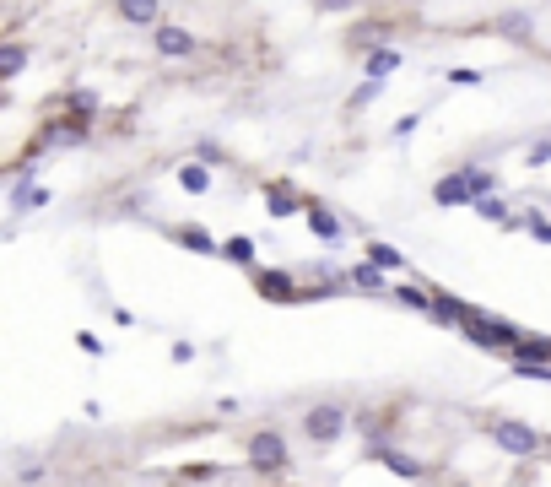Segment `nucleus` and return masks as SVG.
I'll return each instance as SVG.
<instances>
[{
  "label": "nucleus",
  "mask_w": 551,
  "mask_h": 487,
  "mask_svg": "<svg viewBox=\"0 0 551 487\" xmlns=\"http://www.w3.org/2000/svg\"><path fill=\"white\" fill-rule=\"evenodd\" d=\"M460 331H465L470 347H481V352H508V347H514V341L524 336L514 320H503V314H487V309H476L470 320H460Z\"/></svg>",
  "instance_id": "1"
},
{
  "label": "nucleus",
  "mask_w": 551,
  "mask_h": 487,
  "mask_svg": "<svg viewBox=\"0 0 551 487\" xmlns=\"http://www.w3.org/2000/svg\"><path fill=\"white\" fill-rule=\"evenodd\" d=\"M352 428V412H346L341 401H319L303 412V439L319 444V450H330V444H341V433Z\"/></svg>",
  "instance_id": "2"
},
{
  "label": "nucleus",
  "mask_w": 551,
  "mask_h": 487,
  "mask_svg": "<svg viewBox=\"0 0 551 487\" xmlns=\"http://www.w3.org/2000/svg\"><path fill=\"white\" fill-rule=\"evenodd\" d=\"M287 466H292V450H287V439H281L276 428L249 433V471L254 477H281Z\"/></svg>",
  "instance_id": "3"
},
{
  "label": "nucleus",
  "mask_w": 551,
  "mask_h": 487,
  "mask_svg": "<svg viewBox=\"0 0 551 487\" xmlns=\"http://www.w3.org/2000/svg\"><path fill=\"white\" fill-rule=\"evenodd\" d=\"M487 433H492L497 450H508V455H519V460H530V455H541V450H546L541 433H535L530 423H514V417H492Z\"/></svg>",
  "instance_id": "4"
},
{
  "label": "nucleus",
  "mask_w": 551,
  "mask_h": 487,
  "mask_svg": "<svg viewBox=\"0 0 551 487\" xmlns=\"http://www.w3.org/2000/svg\"><path fill=\"white\" fill-rule=\"evenodd\" d=\"M249 287L265 298V304H298V276L292 271H271V266H249Z\"/></svg>",
  "instance_id": "5"
},
{
  "label": "nucleus",
  "mask_w": 551,
  "mask_h": 487,
  "mask_svg": "<svg viewBox=\"0 0 551 487\" xmlns=\"http://www.w3.org/2000/svg\"><path fill=\"white\" fill-rule=\"evenodd\" d=\"M152 49L163 60H190L200 49V38L190 28H179V22H152Z\"/></svg>",
  "instance_id": "6"
},
{
  "label": "nucleus",
  "mask_w": 551,
  "mask_h": 487,
  "mask_svg": "<svg viewBox=\"0 0 551 487\" xmlns=\"http://www.w3.org/2000/svg\"><path fill=\"white\" fill-rule=\"evenodd\" d=\"M303 217H308V233H314L319 244H341L346 239V222L335 217L325 201H303Z\"/></svg>",
  "instance_id": "7"
},
{
  "label": "nucleus",
  "mask_w": 551,
  "mask_h": 487,
  "mask_svg": "<svg viewBox=\"0 0 551 487\" xmlns=\"http://www.w3.org/2000/svg\"><path fill=\"white\" fill-rule=\"evenodd\" d=\"M470 314H476V304H465V298L427 293V320H433V325H454V331H460V320H470Z\"/></svg>",
  "instance_id": "8"
},
{
  "label": "nucleus",
  "mask_w": 551,
  "mask_h": 487,
  "mask_svg": "<svg viewBox=\"0 0 551 487\" xmlns=\"http://www.w3.org/2000/svg\"><path fill=\"white\" fill-rule=\"evenodd\" d=\"M265 212H271L276 222H281V217H298V212H303V195L292 190L287 179H271V184H265Z\"/></svg>",
  "instance_id": "9"
},
{
  "label": "nucleus",
  "mask_w": 551,
  "mask_h": 487,
  "mask_svg": "<svg viewBox=\"0 0 551 487\" xmlns=\"http://www.w3.org/2000/svg\"><path fill=\"white\" fill-rule=\"evenodd\" d=\"M389 33H395V22L368 17V22H352V28H346V44H352V49H373V44H389Z\"/></svg>",
  "instance_id": "10"
},
{
  "label": "nucleus",
  "mask_w": 551,
  "mask_h": 487,
  "mask_svg": "<svg viewBox=\"0 0 551 487\" xmlns=\"http://www.w3.org/2000/svg\"><path fill=\"white\" fill-rule=\"evenodd\" d=\"M362 71H368L373 82H389V76L400 71V49H389V44H373V49H362Z\"/></svg>",
  "instance_id": "11"
},
{
  "label": "nucleus",
  "mask_w": 551,
  "mask_h": 487,
  "mask_svg": "<svg viewBox=\"0 0 551 487\" xmlns=\"http://www.w3.org/2000/svg\"><path fill=\"white\" fill-rule=\"evenodd\" d=\"M168 239L179 249H190V255H217V239H211L200 222H179V228H168Z\"/></svg>",
  "instance_id": "12"
},
{
  "label": "nucleus",
  "mask_w": 551,
  "mask_h": 487,
  "mask_svg": "<svg viewBox=\"0 0 551 487\" xmlns=\"http://www.w3.org/2000/svg\"><path fill=\"white\" fill-rule=\"evenodd\" d=\"M119 17L130 28H152V22H163V0H119Z\"/></svg>",
  "instance_id": "13"
},
{
  "label": "nucleus",
  "mask_w": 551,
  "mask_h": 487,
  "mask_svg": "<svg viewBox=\"0 0 551 487\" xmlns=\"http://www.w3.org/2000/svg\"><path fill=\"white\" fill-rule=\"evenodd\" d=\"M346 287H357V293H389L384 266H373V260H362V266H352V271H346Z\"/></svg>",
  "instance_id": "14"
},
{
  "label": "nucleus",
  "mask_w": 551,
  "mask_h": 487,
  "mask_svg": "<svg viewBox=\"0 0 551 487\" xmlns=\"http://www.w3.org/2000/svg\"><path fill=\"white\" fill-rule=\"evenodd\" d=\"M433 201H438V206H470V184H465V174H443V179L433 184Z\"/></svg>",
  "instance_id": "15"
},
{
  "label": "nucleus",
  "mask_w": 551,
  "mask_h": 487,
  "mask_svg": "<svg viewBox=\"0 0 551 487\" xmlns=\"http://www.w3.org/2000/svg\"><path fill=\"white\" fill-rule=\"evenodd\" d=\"M38 206H49V190L33 179H17V190H11V212H38Z\"/></svg>",
  "instance_id": "16"
},
{
  "label": "nucleus",
  "mask_w": 551,
  "mask_h": 487,
  "mask_svg": "<svg viewBox=\"0 0 551 487\" xmlns=\"http://www.w3.org/2000/svg\"><path fill=\"white\" fill-rule=\"evenodd\" d=\"M179 190H190V195H211V168L200 163V157L179 163Z\"/></svg>",
  "instance_id": "17"
},
{
  "label": "nucleus",
  "mask_w": 551,
  "mask_h": 487,
  "mask_svg": "<svg viewBox=\"0 0 551 487\" xmlns=\"http://www.w3.org/2000/svg\"><path fill=\"white\" fill-rule=\"evenodd\" d=\"M503 358H535V363H551V336H519Z\"/></svg>",
  "instance_id": "18"
},
{
  "label": "nucleus",
  "mask_w": 551,
  "mask_h": 487,
  "mask_svg": "<svg viewBox=\"0 0 551 487\" xmlns=\"http://www.w3.org/2000/svg\"><path fill=\"white\" fill-rule=\"evenodd\" d=\"M28 44H0V82H11V76L28 71Z\"/></svg>",
  "instance_id": "19"
},
{
  "label": "nucleus",
  "mask_w": 551,
  "mask_h": 487,
  "mask_svg": "<svg viewBox=\"0 0 551 487\" xmlns=\"http://www.w3.org/2000/svg\"><path fill=\"white\" fill-rule=\"evenodd\" d=\"M98 109H103V98H98L92 87H76L71 98H65V114H71V120H92Z\"/></svg>",
  "instance_id": "20"
},
{
  "label": "nucleus",
  "mask_w": 551,
  "mask_h": 487,
  "mask_svg": "<svg viewBox=\"0 0 551 487\" xmlns=\"http://www.w3.org/2000/svg\"><path fill=\"white\" fill-rule=\"evenodd\" d=\"M217 255L249 271V266H254V239H249V233H233V239H227V244H217Z\"/></svg>",
  "instance_id": "21"
},
{
  "label": "nucleus",
  "mask_w": 551,
  "mask_h": 487,
  "mask_svg": "<svg viewBox=\"0 0 551 487\" xmlns=\"http://www.w3.org/2000/svg\"><path fill=\"white\" fill-rule=\"evenodd\" d=\"M368 260H373V266H384V271H406V255H400L395 244H384V239L368 244Z\"/></svg>",
  "instance_id": "22"
},
{
  "label": "nucleus",
  "mask_w": 551,
  "mask_h": 487,
  "mask_svg": "<svg viewBox=\"0 0 551 487\" xmlns=\"http://www.w3.org/2000/svg\"><path fill=\"white\" fill-rule=\"evenodd\" d=\"M497 33L514 38V44H530V17H524V11H508V17H497Z\"/></svg>",
  "instance_id": "23"
},
{
  "label": "nucleus",
  "mask_w": 551,
  "mask_h": 487,
  "mask_svg": "<svg viewBox=\"0 0 551 487\" xmlns=\"http://www.w3.org/2000/svg\"><path fill=\"white\" fill-rule=\"evenodd\" d=\"M460 174H465V184H470V201H476V195H492V190H497V174H487V168H476V163H465Z\"/></svg>",
  "instance_id": "24"
},
{
  "label": "nucleus",
  "mask_w": 551,
  "mask_h": 487,
  "mask_svg": "<svg viewBox=\"0 0 551 487\" xmlns=\"http://www.w3.org/2000/svg\"><path fill=\"white\" fill-rule=\"evenodd\" d=\"M470 212H476L481 222H503V217H508V206L497 201V190H492V195H476V201H470Z\"/></svg>",
  "instance_id": "25"
},
{
  "label": "nucleus",
  "mask_w": 551,
  "mask_h": 487,
  "mask_svg": "<svg viewBox=\"0 0 551 487\" xmlns=\"http://www.w3.org/2000/svg\"><path fill=\"white\" fill-rule=\"evenodd\" d=\"M519 222H524V233H530V239H541V244H551V217H541V212H524Z\"/></svg>",
  "instance_id": "26"
},
{
  "label": "nucleus",
  "mask_w": 551,
  "mask_h": 487,
  "mask_svg": "<svg viewBox=\"0 0 551 487\" xmlns=\"http://www.w3.org/2000/svg\"><path fill=\"white\" fill-rule=\"evenodd\" d=\"M195 157H200L206 168H227V163H233V157H227V152L217 147V141H200V147H195Z\"/></svg>",
  "instance_id": "27"
},
{
  "label": "nucleus",
  "mask_w": 551,
  "mask_h": 487,
  "mask_svg": "<svg viewBox=\"0 0 551 487\" xmlns=\"http://www.w3.org/2000/svg\"><path fill=\"white\" fill-rule=\"evenodd\" d=\"M395 298H400V304H406V309L427 314V293H422V287H395Z\"/></svg>",
  "instance_id": "28"
},
{
  "label": "nucleus",
  "mask_w": 551,
  "mask_h": 487,
  "mask_svg": "<svg viewBox=\"0 0 551 487\" xmlns=\"http://www.w3.org/2000/svg\"><path fill=\"white\" fill-rule=\"evenodd\" d=\"M379 92H384V82H373V76H368V82H362V87L352 92V109H368V103L379 98Z\"/></svg>",
  "instance_id": "29"
},
{
  "label": "nucleus",
  "mask_w": 551,
  "mask_h": 487,
  "mask_svg": "<svg viewBox=\"0 0 551 487\" xmlns=\"http://www.w3.org/2000/svg\"><path fill=\"white\" fill-rule=\"evenodd\" d=\"M524 163H530V168H541V163H551V136H541V141H535V147H530V152H524Z\"/></svg>",
  "instance_id": "30"
},
{
  "label": "nucleus",
  "mask_w": 551,
  "mask_h": 487,
  "mask_svg": "<svg viewBox=\"0 0 551 487\" xmlns=\"http://www.w3.org/2000/svg\"><path fill=\"white\" fill-rule=\"evenodd\" d=\"M76 347H82V352H92V358H98V352H103V341L92 336V331H76Z\"/></svg>",
  "instance_id": "31"
},
{
  "label": "nucleus",
  "mask_w": 551,
  "mask_h": 487,
  "mask_svg": "<svg viewBox=\"0 0 551 487\" xmlns=\"http://www.w3.org/2000/svg\"><path fill=\"white\" fill-rule=\"evenodd\" d=\"M449 82H454V87H476L481 71H465V65H460V71H449Z\"/></svg>",
  "instance_id": "32"
},
{
  "label": "nucleus",
  "mask_w": 551,
  "mask_h": 487,
  "mask_svg": "<svg viewBox=\"0 0 551 487\" xmlns=\"http://www.w3.org/2000/svg\"><path fill=\"white\" fill-rule=\"evenodd\" d=\"M173 363H195V341H173Z\"/></svg>",
  "instance_id": "33"
},
{
  "label": "nucleus",
  "mask_w": 551,
  "mask_h": 487,
  "mask_svg": "<svg viewBox=\"0 0 551 487\" xmlns=\"http://www.w3.org/2000/svg\"><path fill=\"white\" fill-rule=\"evenodd\" d=\"M319 11H346V6H357V0H314Z\"/></svg>",
  "instance_id": "34"
}]
</instances>
